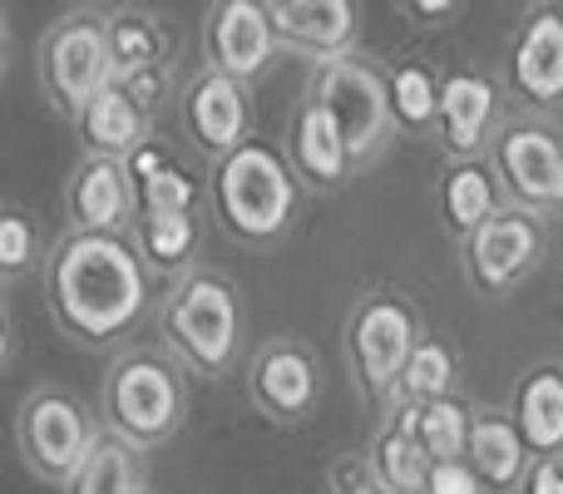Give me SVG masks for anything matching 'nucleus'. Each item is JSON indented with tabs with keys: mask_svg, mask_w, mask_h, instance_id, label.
<instances>
[{
	"mask_svg": "<svg viewBox=\"0 0 563 494\" xmlns=\"http://www.w3.org/2000/svg\"><path fill=\"white\" fill-rule=\"evenodd\" d=\"M465 460L475 465L485 494H515L519 485H525L529 465H534V450H529V440H525V430H519L515 410L475 406Z\"/></svg>",
	"mask_w": 563,
	"mask_h": 494,
	"instance_id": "obj_19",
	"label": "nucleus"
},
{
	"mask_svg": "<svg viewBox=\"0 0 563 494\" xmlns=\"http://www.w3.org/2000/svg\"><path fill=\"white\" fill-rule=\"evenodd\" d=\"M509 410H515V420L534 455H563V366L559 361L529 366L525 376H519Z\"/></svg>",
	"mask_w": 563,
	"mask_h": 494,
	"instance_id": "obj_22",
	"label": "nucleus"
},
{
	"mask_svg": "<svg viewBox=\"0 0 563 494\" xmlns=\"http://www.w3.org/2000/svg\"><path fill=\"white\" fill-rule=\"evenodd\" d=\"M346 366L371 406H390L416 341L426 337L416 307L396 287H371L346 311Z\"/></svg>",
	"mask_w": 563,
	"mask_h": 494,
	"instance_id": "obj_5",
	"label": "nucleus"
},
{
	"mask_svg": "<svg viewBox=\"0 0 563 494\" xmlns=\"http://www.w3.org/2000/svg\"><path fill=\"white\" fill-rule=\"evenodd\" d=\"M499 129V89L479 69H450L440 75V119L435 139L445 144L450 158H475L489 149Z\"/></svg>",
	"mask_w": 563,
	"mask_h": 494,
	"instance_id": "obj_17",
	"label": "nucleus"
},
{
	"mask_svg": "<svg viewBox=\"0 0 563 494\" xmlns=\"http://www.w3.org/2000/svg\"><path fill=\"white\" fill-rule=\"evenodd\" d=\"M273 6V25L282 50L311 59H336L351 55L361 40V6L356 0H267Z\"/></svg>",
	"mask_w": 563,
	"mask_h": 494,
	"instance_id": "obj_16",
	"label": "nucleus"
},
{
	"mask_svg": "<svg viewBox=\"0 0 563 494\" xmlns=\"http://www.w3.org/2000/svg\"><path fill=\"white\" fill-rule=\"evenodd\" d=\"M184 361L174 351L129 347L109 361L104 391H99V416L104 430L134 440L139 450H158L184 430L188 420V381Z\"/></svg>",
	"mask_w": 563,
	"mask_h": 494,
	"instance_id": "obj_4",
	"label": "nucleus"
},
{
	"mask_svg": "<svg viewBox=\"0 0 563 494\" xmlns=\"http://www.w3.org/2000/svg\"><path fill=\"white\" fill-rule=\"evenodd\" d=\"M426 494H485V485H479L470 460H435L430 480H426Z\"/></svg>",
	"mask_w": 563,
	"mask_h": 494,
	"instance_id": "obj_33",
	"label": "nucleus"
},
{
	"mask_svg": "<svg viewBox=\"0 0 563 494\" xmlns=\"http://www.w3.org/2000/svg\"><path fill=\"white\" fill-rule=\"evenodd\" d=\"M509 89L529 109H563V0H534L509 45Z\"/></svg>",
	"mask_w": 563,
	"mask_h": 494,
	"instance_id": "obj_14",
	"label": "nucleus"
},
{
	"mask_svg": "<svg viewBox=\"0 0 563 494\" xmlns=\"http://www.w3.org/2000/svg\"><path fill=\"white\" fill-rule=\"evenodd\" d=\"M247 396L273 426H301L321 400V361L301 337H273L247 366Z\"/></svg>",
	"mask_w": 563,
	"mask_h": 494,
	"instance_id": "obj_11",
	"label": "nucleus"
},
{
	"mask_svg": "<svg viewBox=\"0 0 563 494\" xmlns=\"http://www.w3.org/2000/svg\"><path fill=\"white\" fill-rule=\"evenodd\" d=\"M544 218L519 204H505L489 223H479L465 238V277L479 297H509L529 272L544 262Z\"/></svg>",
	"mask_w": 563,
	"mask_h": 494,
	"instance_id": "obj_10",
	"label": "nucleus"
},
{
	"mask_svg": "<svg viewBox=\"0 0 563 494\" xmlns=\"http://www.w3.org/2000/svg\"><path fill=\"white\" fill-rule=\"evenodd\" d=\"M198 45H203V65L228 69V75L253 85L282 50L273 6L267 0H213L203 15Z\"/></svg>",
	"mask_w": 563,
	"mask_h": 494,
	"instance_id": "obj_13",
	"label": "nucleus"
},
{
	"mask_svg": "<svg viewBox=\"0 0 563 494\" xmlns=\"http://www.w3.org/2000/svg\"><path fill=\"white\" fill-rule=\"evenodd\" d=\"M327 485H331V494H366V490H376L380 480H376L371 455H341V460H331ZM380 490H386V485H380Z\"/></svg>",
	"mask_w": 563,
	"mask_h": 494,
	"instance_id": "obj_32",
	"label": "nucleus"
},
{
	"mask_svg": "<svg viewBox=\"0 0 563 494\" xmlns=\"http://www.w3.org/2000/svg\"><path fill=\"white\" fill-rule=\"evenodd\" d=\"M114 79V50H109V20L99 10H69L40 35L35 45V85L55 114L75 124L85 105Z\"/></svg>",
	"mask_w": 563,
	"mask_h": 494,
	"instance_id": "obj_6",
	"label": "nucleus"
},
{
	"mask_svg": "<svg viewBox=\"0 0 563 494\" xmlns=\"http://www.w3.org/2000/svg\"><path fill=\"white\" fill-rule=\"evenodd\" d=\"M505 188H499V174L489 158H455V164L445 168V178H440V213H445L450 233L465 243L470 233H475L479 223H489V218L505 208Z\"/></svg>",
	"mask_w": 563,
	"mask_h": 494,
	"instance_id": "obj_21",
	"label": "nucleus"
},
{
	"mask_svg": "<svg viewBox=\"0 0 563 494\" xmlns=\"http://www.w3.org/2000/svg\"><path fill=\"white\" fill-rule=\"evenodd\" d=\"M104 426L99 416L85 406L79 396L59 386H35L15 410V446H20V460L35 480L45 485H65L85 455L99 446Z\"/></svg>",
	"mask_w": 563,
	"mask_h": 494,
	"instance_id": "obj_8",
	"label": "nucleus"
},
{
	"mask_svg": "<svg viewBox=\"0 0 563 494\" xmlns=\"http://www.w3.org/2000/svg\"><path fill=\"white\" fill-rule=\"evenodd\" d=\"M158 341L188 366V376L218 381L233 371L243 341V297L213 267H188L158 301Z\"/></svg>",
	"mask_w": 563,
	"mask_h": 494,
	"instance_id": "obj_3",
	"label": "nucleus"
},
{
	"mask_svg": "<svg viewBox=\"0 0 563 494\" xmlns=\"http://www.w3.org/2000/svg\"><path fill=\"white\" fill-rule=\"evenodd\" d=\"M139 252L148 257L154 272H188L198 252V218L194 208H164V213H134L129 223Z\"/></svg>",
	"mask_w": 563,
	"mask_h": 494,
	"instance_id": "obj_27",
	"label": "nucleus"
},
{
	"mask_svg": "<svg viewBox=\"0 0 563 494\" xmlns=\"http://www.w3.org/2000/svg\"><path fill=\"white\" fill-rule=\"evenodd\" d=\"M307 95L317 99V105L331 114V124L341 129L356 168L371 164V158L390 144V134H396L390 79L380 75L371 59H361L356 50H351V55H336V59H321L307 79Z\"/></svg>",
	"mask_w": 563,
	"mask_h": 494,
	"instance_id": "obj_7",
	"label": "nucleus"
},
{
	"mask_svg": "<svg viewBox=\"0 0 563 494\" xmlns=\"http://www.w3.org/2000/svg\"><path fill=\"white\" fill-rule=\"evenodd\" d=\"M406 410L410 430L420 436L430 460H465L470 450V420L475 406H465L460 396H435V400H396Z\"/></svg>",
	"mask_w": 563,
	"mask_h": 494,
	"instance_id": "obj_28",
	"label": "nucleus"
},
{
	"mask_svg": "<svg viewBox=\"0 0 563 494\" xmlns=\"http://www.w3.org/2000/svg\"><path fill=\"white\" fill-rule=\"evenodd\" d=\"M390 114H396V129L410 139L430 134L440 119V79L435 69H426L420 59H406V65L390 69Z\"/></svg>",
	"mask_w": 563,
	"mask_h": 494,
	"instance_id": "obj_29",
	"label": "nucleus"
},
{
	"mask_svg": "<svg viewBox=\"0 0 563 494\" xmlns=\"http://www.w3.org/2000/svg\"><path fill=\"white\" fill-rule=\"evenodd\" d=\"M129 178H134V204L139 213H164V208H198V178L158 144L154 134L124 158Z\"/></svg>",
	"mask_w": 563,
	"mask_h": 494,
	"instance_id": "obj_24",
	"label": "nucleus"
},
{
	"mask_svg": "<svg viewBox=\"0 0 563 494\" xmlns=\"http://www.w3.org/2000/svg\"><path fill=\"white\" fill-rule=\"evenodd\" d=\"M85 154H109V158H129L148 134H154V109L134 95L129 79H109L95 99L85 105V114L75 119Z\"/></svg>",
	"mask_w": 563,
	"mask_h": 494,
	"instance_id": "obj_20",
	"label": "nucleus"
},
{
	"mask_svg": "<svg viewBox=\"0 0 563 494\" xmlns=\"http://www.w3.org/2000/svg\"><path fill=\"white\" fill-rule=\"evenodd\" d=\"M178 114H184V134L194 139L198 154L223 158L253 139V85L228 75V69L203 65L184 85Z\"/></svg>",
	"mask_w": 563,
	"mask_h": 494,
	"instance_id": "obj_12",
	"label": "nucleus"
},
{
	"mask_svg": "<svg viewBox=\"0 0 563 494\" xmlns=\"http://www.w3.org/2000/svg\"><path fill=\"white\" fill-rule=\"evenodd\" d=\"M40 257V233L25 213H5L0 218V277L15 282L20 272H30Z\"/></svg>",
	"mask_w": 563,
	"mask_h": 494,
	"instance_id": "obj_31",
	"label": "nucleus"
},
{
	"mask_svg": "<svg viewBox=\"0 0 563 494\" xmlns=\"http://www.w3.org/2000/svg\"><path fill=\"white\" fill-rule=\"evenodd\" d=\"M287 158H291V168L301 174V184H307L311 194H336V188H346V178L356 174V158H351L341 129L331 124V114L311 95L291 109Z\"/></svg>",
	"mask_w": 563,
	"mask_h": 494,
	"instance_id": "obj_18",
	"label": "nucleus"
},
{
	"mask_svg": "<svg viewBox=\"0 0 563 494\" xmlns=\"http://www.w3.org/2000/svg\"><path fill=\"white\" fill-rule=\"evenodd\" d=\"M144 455L134 440L104 430L99 446L85 455V465L65 480V494H148V475H144Z\"/></svg>",
	"mask_w": 563,
	"mask_h": 494,
	"instance_id": "obj_25",
	"label": "nucleus"
},
{
	"mask_svg": "<svg viewBox=\"0 0 563 494\" xmlns=\"http://www.w3.org/2000/svg\"><path fill=\"white\" fill-rule=\"evenodd\" d=\"M489 164L509 204L539 218H563V134L544 119H499Z\"/></svg>",
	"mask_w": 563,
	"mask_h": 494,
	"instance_id": "obj_9",
	"label": "nucleus"
},
{
	"mask_svg": "<svg viewBox=\"0 0 563 494\" xmlns=\"http://www.w3.org/2000/svg\"><path fill=\"white\" fill-rule=\"evenodd\" d=\"M45 307L69 341L89 351L119 347L154 307V267L134 233H75L69 228L40 267Z\"/></svg>",
	"mask_w": 563,
	"mask_h": 494,
	"instance_id": "obj_1",
	"label": "nucleus"
},
{
	"mask_svg": "<svg viewBox=\"0 0 563 494\" xmlns=\"http://www.w3.org/2000/svg\"><path fill=\"white\" fill-rule=\"evenodd\" d=\"M515 494H563V455H534L525 485Z\"/></svg>",
	"mask_w": 563,
	"mask_h": 494,
	"instance_id": "obj_34",
	"label": "nucleus"
},
{
	"mask_svg": "<svg viewBox=\"0 0 563 494\" xmlns=\"http://www.w3.org/2000/svg\"><path fill=\"white\" fill-rule=\"evenodd\" d=\"M455 381H460V356L445 337H420L416 351H410L406 371H400V386L396 400H435V396H455ZM390 400V406H396Z\"/></svg>",
	"mask_w": 563,
	"mask_h": 494,
	"instance_id": "obj_30",
	"label": "nucleus"
},
{
	"mask_svg": "<svg viewBox=\"0 0 563 494\" xmlns=\"http://www.w3.org/2000/svg\"><path fill=\"white\" fill-rule=\"evenodd\" d=\"M400 10H406L416 25H450V20L460 15V6L465 0H396Z\"/></svg>",
	"mask_w": 563,
	"mask_h": 494,
	"instance_id": "obj_35",
	"label": "nucleus"
},
{
	"mask_svg": "<svg viewBox=\"0 0 563 494\" xmlns=\"http://www.w3.org/2000/svg\"><path fill=\"white\" fill-rule=\"evenodd\" d=\"M301 174L291 168L287 149L247 139L233 154L213 158L208 174V208L218 228L243 248H273L291 233L301 213Z\"/></svg>",
	"mask_w": 563,
	"mask_h": 494,
	"instance_id": "obj_2",
	"label": "nucleus"
},
{
	"mask_svg": "<svg viewBox=\"0 0 563 494\" xmlns=\"http://www.w3.org/2000/svg\"><path fill=\"white\" fill-rule=\"evenodd\" d=\"M366 494H390V490H380V485H376V490H366Z\"/></svg>",
	"mask_w": 563,
	"mask_h": 494,
	"instance_id": "obj_36",
	"label": "nucleus"
},
{
	"mask_svg": "<svg viewBox=\"0 0 563 494\" xmlns=\"http://www.w3.org/2000/svg\"><path fill=\"white\" fill-rule=\"evenodd\" d=\"M139 213L134 204V178H129L124 158L85 154L65 184V218L75 233H119Z\"/></svg>",
	"mask_w": 563,
	"mask_h": 494,
	"instance_id": "obj_15",
	"label": "nucleus"
},
{
	"mask_svg": "<svg viewBox=\"0 0 563 494\" xmlns=\"http://www.w3.org/2000/svg\"><path fill=\"white\" fill-rule=\"evenodd\" d=\"M366 455H371V465H376V480L390 494H426V480H430L435 460L426 455V446H420V436L410 430L400 406H386V420H380V430L371 436Z\"/></svg>",
	"mask_w": 563,
	"mask_h": 494,
	"instance_id": "obj_23",
	"label": "nucleus"
},
{
	"mask_svg": "<svg viewBox=\"0 0 563 494\" xmlns=\"http://www.w3.org/2000/svg\"><path fill=\"white\" fill-rule=\"evenodd\" d=\"M109 50H114V75H139V69L168 65L174 40H168L164 20L144 6H119L109 10Z\"/></svg>",
	"mask_w": 563,
	"mask_h": 494,
	"instance_id": "obj_26",
	"label": "nucleus"
}]
</instances>
